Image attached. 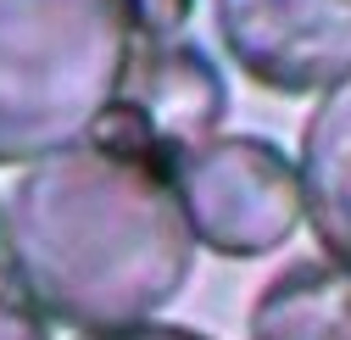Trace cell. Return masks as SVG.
<instances>
[{"label":"cell","mask_w":351,"mask_h":340,"mask_svg":"<svg viewBox=\"0 0 351 340\" xmlns=\"http://www.w3.org/2000/svg\"><path fill=\"white\" fill-rule=\"evenodd\" d=\"M0 245L39 313L90 335L151 324L195 263L173 162L101 129L23 167L0 206Z\"/></svg>","instance_id":"cell-1"},{"label":"cell","mask_w":351,"mask_h":340,"mask_svg":"<svg viewBox=\"0 0 351 340\" xmlns=\"http://www.w3.org/2000/svg\"><path fill=\"white\" fill-rule=\"evenodd\" d=\"M134 62V0H0V167L84 145Z\"/></svg>","instance_id":"cell-2"},{"label":"cell","mask_w":351,"mask_h":340,"mask_svg":"<svg viewBox=\"0 0 351 340\" xmlns=\"http://www.w3.org/2000/svg\"><path fill=\"white\" fill-rule=\"evenodd\" d=\"M195 245L217 257H262L306 218L295 162L256 134H217L173 162Z\"/></svg>","instance_id":"cell-3"},{"label":"cell","mask_w":351,"mask_h":340,"mask_svg":"<svg viewBox=\"0 0 351 340\" xmlns=\"http://www.w3.org/2000/svg\"><path fill=\"white\" fill-rule=\"evenodd\" d=\"M229 62L274 95H329L351 78V0H212Z\"/></svg>","instance_id":"cell-4"},{"label":"cell","mask_w":351,"mask_h":340,"mask_svg":"<svg viewBox=\"0 0 351 340\" xmlns=\"http://www.w3.org/2000/svg\"><path fill=\"white\" fill-rule=\"evenodd\" d=\"M123 95L128 101H117V112L167 162L217 140V123L229 112V90H223L217 62L201 45H184V39H151L134 73H128Z\"/></svg>","instance_id":"cell-5"},{"label":"cell","mask_w":351,"mask_h":340,"mask_svg":"<svg viewBox=\"0 0 351 340\" xmlns=\"http://www.w3.org/2000/svg\"><path fill=\"white\" fill-rule=\"evenodd\" d=\"M295 173L306 223L324 240L329 263L351 268V78H340L301 123Z\"/></svg>","instance_id":"cell-6"},{"label":"cell","mask_w":351,"mask_h":340,"mask_svg":"<svg viewBox=\"0 0 351 340\" xmlns=\"http://www.w3.org/2000/svg\"><path fill=\"white\" fill-rule=\"evenodd\" d=\"M251 340H351V268L313 257L279 268L245 318Z\"/></svg>","instance_id":"cell-7"},{"label":"cell","mask_w":351,"mask_h":340,"mask_svg":"<svg viewBox=\"0 0 351 340\" xmlns=\"http://www.w3.org/2000/svg\"><path fill=\"white\" fill-rule=\"evenodd\" d=\"M134 17H140V34L151 39H173L190 17V0H134Z\"/></svg>","instance_id":"cell-8"},{"label":"cell","mask_w":351,"mask_h":340,"mask_svg":"<svg viewBox=\"0 0 351 340\" xmlns=\"http://www.w3.org/2000/svg\"><path fill=\"white\" fill-rule=\"evenodd\" d=\"M0 340H51L45 313L23 302H0Z\"/></svg>","instance_id":"cell-9"},{"label":"cell","mask_w":351,"mask_h":340,"mask_svg":"<svg viewBox=\"0 0 351 340\" xmlns=\"http://www.w3.org/2000/svg\"><path fill=\"white\" fill-rule=\"evenodd\" d=\"M84 340H206V335L179 329V324H134V329H106V335H84Z\"/></svg>","instance_id":"cell-10"}]
</instances>
